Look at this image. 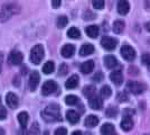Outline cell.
Listing matches in <instances>:
<instances>
[{"label": "cell", "instance_id": "cell-6", "mask_svg": "<svg viewBox=\"0 0 150 135\" xmlns=\"http://www.w3.org/2000/svg\"><path fill=\"white\" fill-rule=\"evenodd\" d=\"M56 90H58V86H57L56 82L54 80H48V81H46L43 84V87H42V94L44 96H48V95L54 94Z\"/></svg>", "mask_w": 150, "mask_h": 135}, {"label": "cell", "instance_id": "cell-14", "mask_svg": "<svg viewBox=\"0 0 150 135\" xmlns=\"http://www.w3.org/2000/svg\"><path fill=\"white\" fill-rule=\"evenodd\" d=\"M94 52V46L91 43H85L82 45V47L80 49V55L81 56H88L90 54H92Z\"/></svg>", "mask_w": 150, "mask_h": 135}, {"label": "cell", "instance_id": "cell-33", "mask_svg": "<svg viewBox=\"0 0 150 135\" xmlns=\"http://www.w3.org/2000/svg\"><path fill=\"white\" fill-rule=\"evenodd\" d=\"M40 134V129H39V126L36 122L33 123V125L30 126V129H29V135H39Z\"/></svg>", "mask_w": 150, "mask_h": 135}, {"label": "cell", "instance_id": "cell-35", "mask_svg": "<svg viewBox=\"0 0 150 135\" xmlns=\"http://www.w3.org/2000/svg\"><path fill=\"white\" fill-rule=\"evenodd\" d=\"M67 72H69V66L65 64V63L61 64L59 69H58V73H59V76H65Z\"/></svg>", "mask_w": 150, "mask_h": 135}, {"label": "cell", "instance_id": "cell-28", "mask_svg": "<svg viewBox=\"0 0 150 135\" xmlns=\"http://www.w3.org/2000/svg\"><path fill=\"white\" fill-rule=\"evenodd\" d=\"M67 24H69V18L66 16H59L57 18V27L58 28H64Z\"/></svg>", "mask_w": 150, "mask_h": 135}, {"label": "cell", "instance_id": "cell-41", "mask_svg": "<svg viewBox=\"0 0 150 135\" xmlns=\"http://www.w3.org/2000/svg\"><path fill=\"white\" fill-rule=\"evenodd\" d=\"M94 17H95V15H93V14H91L90 11H86V13L84 14V19H85V20L94 19Z\"/></svg>", "mask_w": 150, "mask_h": 135}, {"label": "cell", "instance_id": "cell-32", "mask_svg": "<svg viewBox=\"0 0 150 135\" xmlns=\"http://www.w3.org/2000/svg\"><path fill=\"white\" fill-rule=\"evenodd\" d=\"M105 114H106L108 117L113 118V117H115V116L118 115V108H117V107H112V106H110V107L106 109Z\"/></svg>", "mask_w": 150, "mask_h": 135}, {"label": "cell", "instance_id": "cell-25", "mask_svg": "<svg viewBox=\"0 0 150 135\" xmlns=\"http://www.w3.org/2000/svg\"><path fill=\"white\" fill-rule=\"evenodd\" d=\"M55 70V64L53 61H47L43 66V72L45 74H52Z\"/></svg>", "mask_w": 150, "mask_h": 135}, {"label": "cell", "instance_id": "cell-2", "mask_svg": "<svg viewBox=\"0 0 150 135\" xmlns=\"http://www.w3.org/2000/svg\"><path fill=\"white\" fill-rule=\"evenodd\" d=\"M20 10L21 8L16 4H7L2 6L0 10V21H6L9 18H11V16L20 13Z\"/></svg>", "mask_w": 150, "mask_h": 135}, {"label": "cell", "instance_id": "cell-16", "mask_svg": "<svg viewBox=\"0 0 150 135\" xmlns=\"http://www.w3.org/2000/svg\"><path fill=\"white\" fill-rule=\"evenodd\" d=\"M130 10V5L128 1L125 0H121L118 2V13L120 15H127Z\"/></svg>", "mask_w": 150, "mask_h": 135}, {"label": "cell", "instance_id": "cell-42", "mask_svg": "<svg viewBox=\"0 0 150 135\" xmlns=\"http://www.w3.org/2000/svg\"><path fill=\"white\" fill-rule=\"evenodd\" d=\"M123 114H125V117H131V115L134 114V111L131 110V109H125Z\"/></svg>", "mask_w": 150, "mask_h": 135}, {"label": "cell", "instance_id": "cell-44", "mask_svg": "<svg viewBox=\"0 0 150 135\" xmlns=\"http://www.w3.org/2000/svg\"><path fill=\"white\" fill-rule=\"evenodd\" d=\"M52 5H53V7H55V8H56V7H59L61 6V1H59V0H54V1L52 2Z\"/></svg>", "mask_w": 150, "mask_h": 135}, {"label": "cell", "instance_id": "cell-46", "mask_svg": "<svg viewBox=\"0 0 150 135\" xmlns=\"http://www.w3.org/2000/svg\"><path fill=\"white\" fill-rule=\"evenodd\" d=\"M144 26H146V29H147L148 32H150V21H149V23H147Z\"/></svg>", "mask_w": 150, "mask_h": 135}, {"label": "cell", "instance_id": "cell-29", "mask_svg": "<svg viewBox=\"0 0 150 135\" xmlns=\"http://www.w3.org/2000/svg\"><path fill=\"white\" fill-rule=\"evenodd\" d=\"M83 94L90 98V97H92L95 95V88H94L93 86H86V87L83 89Z\"/></svg>", "mask_w": 150, "mask_h": 135}, {"label": "cell", "instance_id": "cell-36", "mask_svg": "<svg viewBox=\"0 0 150 135\" xmlns=\"http://www.w3.org/2000/svg\"><path fill=\"white\" fill-rule=\"evenodd\" d=\"M117 99L119 100L120 103H125V101H128V96H127L125 92H119Z\"/></svg>", "mask_w": 150, "mask_h": 135}, {"label": "cell", "instance_id": "cell-11", "mask_svg": "<svg viewBox=\"0 0 150 135\" xmlns=\"http://www.w3.org/2000/svg\"><path fill=\"white\" fill-rule=\"evenodd\" d=\"M6 103L10 108L15 109V108L18 107V104H19L18 97L16 96L13 92H8L6 96Z\"/></svg>", "mask_w": 150, "mask_h": 135}, {"label": "cell", "instance_id": "cell-30", "mask_svg": "<svg viewBox=\"0 0 150 135\" xmlns=\"http://www.w3.org/2000/svg\"><path fill=\"white\" fill-rule=\"evenodd\" d=\"M100 92H101V96L102 97H104V98H108V97H110L111 96V94H112V90H111V88L109 87V86H103L102 88H101L100 90Z\"/></svg>", "mask_w": 150, "mask_h": 135}, {"label": "cell", "instance_id": "cell-23", "mask_svg": "<svg viewBox=\"0 0 150 135\" xmlns=\"http://www.w3.org/2000/svg\"><path fill=\"white\" fill-rule=\"evenodd\" d=\"M133 127V122L130 117H125L121 122V129L125 131V132H129L130 129Z\"/></svg>", "mask_w": 150, "mask_h": 135}, {"label": "cell", "instance_id": "cell-18", "mask_svg": "<svg viewBox=\"0 0 150 135\" xmlns=\"http://www.w3.org/2000/svg\"><path fill=\"white\" fill-rule=\"evenodd\" d=\"M77 84H79V76L73 74V76H71V77L67 79V81L65 82V87H66L67 89H74V88L77 87Z\"/></svg>", "mask_w": 150, "mask_h": 135}, {"label": "cell", "instance_id": "cell-47", "mask_svg": "<svg viewBox=\"0 0 150 135\" xmlns=\"http://www.w3.org/2000/svg\"><path fill=\"white\" fill-rule=\"evenodd\" d=\"M0 135H5V129L0 127Z\"/></svg>", "mask_w": 150, "mask_h": 135}, {"label": "cell", "instance_id": "cell-39", "mask_svg": "<svg viewBox=\"0 0 150 135\" xmlns=\"http://www.w3.org/2000/svg\"><path fill=\"white\" fill-rule=\"evenodd\" d=\"M54 135H67V129H64V127H59L55 131Z\"/></svg>", "mask_w": 150, "mask_h": 135}, {"label": "cell", "instance_id": "cell-22", "mask_svg": "<svg viewBox=\"0 0 150 135\" xmlns=\"http://www.w3.org/2000/svg\"><path fill=\"white\" fill-rule=\"evenodd\" d=\"M114 132H115L114 126H113L112 124H110V123L103 124L102 127H101V133H102V135H113Z\"/></svg>", "mask_w": 150, "mask_h": 135}, {"label": "cell", "instance_id": "cell-43", "mask_svg": "<svg viewBox=\"0 0 150 135\" xmlns=\"http://www.w3.org/2000/svg\"><path fill=\"white\" fill-rule=\"evenodd\" d=\"M2 63H4V54L0 52V73H1V69H2Z\"/></svg>", "mask_w": 150, "mask_h": 135}, {"label": "cell", "instance_id": "cell-31", "mask_svg": "<svg viewBox=\"0 0 150 135\" xmlns=\"http://www.w3.org/2000/svg\"><path fill=\"white\" fill-rule=\"evenodd\" d=\"M77 101H79V98L74 95H69V96L65 97V103L69 106H73L75 104H77Z\"/></svg>", "mask_w": 150, "mask_h": 135}, {"label": "cell", "instance_id": "cell-4", "mask_svg": "<svg viewBox=\"0 0 150 135\" xmlns=\"http://www.w3.org/2000/svg\"><path fill=\"white\" fill-rule=\"evenodd\" d=\"M127 90L129 92H131L133 95H140L146 90V86L142 82H138V81H129L127 84Z\"/></svg>", "mask_w": 150, "mask_h": 135}, {"label": "cell", "instance_id": "cell-5", "mask_svg": "<svg viewBox=\"0 0 150 135\" xmlns=\"http://www.w3.org/2000/svg\"><path fill=\"white\" fill-rule=\"evenodd\" d=\"M120 53H121L122 58L127 60V61H129V62H131V61H133L136 59V51H134V49L128 44L122 45V47L120 50Z\"/></svg>", "mask_w": 150, "mask_h": 135}, {"label": "cell", "instance_id": "cell-13", "mask_svg": "<svg viewBox=\"0 0 150 135\" xmlns=\"http://www.w3.org/2000/svg\"><path fill=\"white\" fill-rule=\"evenodd\" d=\"M110 79H111V81H112L115 86H120V84H122V81H123L122 72L120 70L113 71V72H111V74H110Z\"/></svg>", "mask_w": 150, "mask_h": 135}, {"label": "cell", "instance_id": "cell-20", "mask_svg": "<svg viewBox=\"0 0 150 135\" xmlns=\"http://www.w3.org/2000/svg\"><path fill=\"white\" fill-rule=\"evenodd\" d=\"M66 119L69 121L71 124H76L80 122V115L75 111V110H69L66 113Z\"/></svg>", "mask_w": 150, "mask_h": 135}, {"label": "cell", "instance_id": "cell-24", "mask_svg": "<svg viewBox=\"0 0 150 135\" xmlns=\"http://www.w3.org/2000/svg\"><path fill=\"white\" fill-rule=\"evenodd\" d=\"M28 119H29V116L26 111H21L18 114V122L19 124L21 125L23 129H25L27 126V123H28Z\"/></svg>", "mask_w": 150, "mask_h": 135}, {"label": "cell", "instance_id": "cell-34", "mask_svg": "<svg viewBox=\"0 0 150 135\" xmlns=\"http://www.w3.org/2000/svg\"><path fill=\"white\" fill-rule=\"evenodd\" d=\"M92 5H93V7L95 9H99V10L103 9L104 6H105V4H104L103 0H94L93 2H92Z\"/></svg>", "mask_w": 150, "mask_h": 135}, {"label": "cell", "instance_id": "cell-17", "mask_svg": "<svg viewBox=\"0 0 150 135\" xmlns=\"http://www.w3.org/2000/svg\"><path fill=\"white\" fill-rule=\"evenodd\" d=\"M104 64L108 69H113V68L118 66V60L113 55H106L104 58Z\"/></svg>", "mask_w": 150, "mask_h": 135}, {"label": "cell", "instance_id": "cell-1", "mask_svg": "<svg viewBox=\"0 0 150 135\" xmlns=\"http://www.w3.org/2000/svg\"><path fill=\"white\" fill-rule=\"evenodd\" d=\"M42 117L45 122L53 123L61 121V113H59V106L56 104H50L46 106L44 110L42 111Z\"/></svg>", "mask_w": 150, "mask_h": 135}, {"label": "cell", "instance_id": "cell-9", "mask_svg": "<svg viewBox=\"0 0 150 135\" xmlns=\"http://www.w3.org/2000/svg\"><path fill=\"white\" fill-rule=\"evenodd\" d=\"M23 59H24V55H23V53H21V52L13 51V52H10V54H9L8 62H9L10 64L18 65L23 62Z\"/></svg>", "mask_w": 150, "mask_h": 135}, {"label": "cell", "instance_id": "cell-3", "mask_svg": "<svg viewBox=\"0 0 150 135\" xmlns=\"http://www.w3.org/2000/svg\"><path fill=\"white\" fill-rule=\"evenodd\" d=\"M44 59V47L42 45H35L30 51V61L35 65L39 64Z\"/></svg>", "mask_w": 150, "mask_h": 135}, {"label": "cell", "instance_id": "cell-40", "mask_svg": "<svg viewBox=\"0 0 150 135\" xmlns=\"http://www.w3.org/2000/svg\"><path fill=\"white\" fill-rule=\"evenodd\" d=\"M102 79H103V74H102V72H98V73L93 77V80L94 81H96V82L102 81Z\"/></svg>", "mask_w": 150, "mask_h": 135}, {"label": "cell", "instance_id": "cell-7", "mask_svg": "<svg viewBox=\"0 0 150 135\" xmlns=\"http://www.w3.org/2000/svg\"><path fill=\"white\" fill-rule=\"evenodd\" d=\"M101 45H102L103 49H105L106 51H112L118 45V39L110 37V36H103L101 39Z\"/></svg>", "mask_w": 150, "mask_h": 135}, {"label": "cell", "instance_id": "cell-27", "mask_svg": "<svg viewBox=\"0 0 150 135\" xmlns=\"http://www.w3.org/2000/svg\"><path fill=\"white\" fill-rule=\"evenodd\" d=\"M125 28V23L122 20H115L113 24V32L115 34H121Z\"/></svg>", "mask_w": 150, "mask_h": 135}, {"label": "cell", "instance_id": "cell-26", "mask_svg": "<svg viewBox=\"0 0 150 135\" xmlns=\"http://www.w3.org/2000/svg\"><path fill=\"white\" fill-rule=\"evenodd\" d=\"M67 36L72 39H79L81 37V33L76 27H71L67 32Z\"/></svg>", "mask_w": 150, "mask_h": 135}, {"label": "cell", "instance_id": "cell-10", "mask_svg": "<svg viewBox=\"0 0 150 135\" xmlns=\"http://www.w3.org/2000/svg\"><path fill=\"white\" fill-rule=\"evenodd\" d=\"M88 105H90V107H91L92 109L99 110V109H101L102 106H103V100H102L99 96L94 95V96L88 98Z\"/></svg>", "mask_w": 150, "mask_h": 135}, {"label": "cell", "instance_id": "cell-15", "mask_svg": "<svg viewBox=\"0 0 150 135\" xmlns=\"http://www.w3.org/2000/svg\"><path fill=\"white\" fill-rule=\"evenodd\" d=\"M81 72L82 73H84V74H88V73H91L94 69V62L92 60H88L86 62H83L81 64Z\"/></svg>", "mask_w": 150, "mask_h": 135}, {"label": "cell", "instance_id": "cell-19", "mask_svg": "<svg viewBox=\"0 0 150 135\" xmlns=\"http://www.w3.org/2000/svg\"><path fill=\"white\" fill-rule=\"evenodd\" d=\"M85 32H86L88 37H91V39H96L98 35H99L100 29H99V27H98L96 25H90L86 27Z\"/></svg>", "mask_w": 150, "mask_h": 135}, {"label": "cell", "instance_id": "cell-48", "mask_svg": "<svg viewBox=\"0 0 150 135\" xmlns=\"http://www.w3.org/2000/svg\"><path fill=\"white\" fill-rule=\"evenodd\" d=\"M148 69H149V70H150V64H149V65H148Z\"/></svg>", "mask_w": 150, "mask_h": 135}, {"label": "cell", "instance_id": "cell-45", "mask_svg": "<svg viewBox=\"0 0 150 135\" xmlns=\"http://www.w3.org/2000/svg\"><path fill=\"white\" fill-rule=\"evenodd\" d=\"M72 135H82V132L81 131H75V132L72 133Z\"/></svg>", "mask_w": 150, "mask_h": 135}, {"label": "cell", "instance_id": "cell-21", "mask_svg": "<svg viewBox=\"0 0 150 135\" xmlns=\"http://www.w3.org/2000/svg\"><path fill=\"white\" fill-rule=\"evenodd\" d=\"M85 126L88 127H95L98 124H99V117L95 115H88L86 118H85Z\"/></svg>", "mask_w": 150, "mask_h": 135}, {"label": "cell", "instance_id": "cell-12", "mask_svg": "<svg viewBox=\"0 0 150 135\" xmlns=\"http://www.w3.org/2000/svg\"><path fill=\"white\" fill-rule=\"evenodd\" d=\"M62 56L65 59H69L73 56V54L75 53V46L73 44H65L61 50Z\"/></svg>", "mask_w": 150, "mask_h": 135}, {"label": "cell", "instance_id": "cell-38", "mask_svg": "<svg viewBox=\"0 0 150 135\" xmlns=\"http://www.w3.org/2000/svg\"><path fill=\"white\" fill-rule=\"evenodd\" d=\"M6 116H7V110H6V108L1 105V100H0V121L5 119Z\"/></svg>", "mask_w": 150, "mask_h": 135}, {"label": "cell", "instance_id": "cell-37", "mask_svg": "<svg viewBox=\"0 0 150 135\" xmlns=\"http://www.w3.org/2000/svg\"><path fill=\"white\" fill-rule=\"evenodd\" d=\"M141 61H142V63H144V65H148L150 64V54H148V53H144V55L141 56Z\"/></svg>", "mask_w": 150, "mask_h": 135}, {"label": "cell", "instance_id": "cell-8", "mask_svg": "<svg viewBox=\"0 0 150 135\" xmlns=\"http://www.w3.org/2000/svg\"><path fill=\"white\" fill-rule=\"evenodd\" d=\"M40 81V76L37 71H33L29 76V81H28V86H29V89L30 91H35L37 86L39 84Z\"/></svg>", "mask_w": 150, "mask_h": 135}]
</instances>
